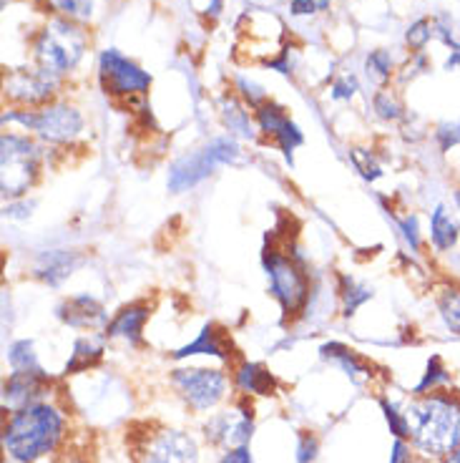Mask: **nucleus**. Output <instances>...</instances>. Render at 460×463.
<instances>
[{
    "label": "nucleus",
    "instance_id": "f257e3e1",
    "mask_svg": "<svg viewBox=\"0 0 460 463\" xmlns=\"http://www.w3.org/2000/svg\"><path fill=\"white\" fill-rule=\"evenodd\" d=\"M408 436L427 456H450L460 446V403L433 393L405 408Z\"/></svg>",
    "mask_w": 460,
    "mask_h": 463
},
{
    "label": "nucleus",
    "instance_id": "f03ea898",
    "mask_svg": "<svg viewBox=\"0 0 460 463\" xmlns=\"http://www.w3.org/2000/svg\"><path fill=\"white\" fill-rule=\"evenodd\" d=\"M63 418L51 405L33 403L13 413L11 423L5 426L3 443L18 461H33L48 453L61 439Z\"/></svg>",
    "mask_w": 460,
    "mask_h": 463
},
{
    "label": "nucleus",
    "instance_id": "7ed1b4c3",
    "mask_svg": "<svg viewBox=\"0 0 460 463\" xmlns=\"http://www.w3.org/2000/svg\"><path fill=\"white\" fill-rule=\"evenodd\" d=\"M239 159V144L234 139H214L207 144L204 149L194 151L189 156H182L179 162L174 164L169 172V189L174 194L192 189L199 182H204L209 174L214 172L221 164H234Z\"/></svg>",
    "mask_w": 460,
    "mask_h": 463
},
{
    "label": "nucleus",
    "instance_id": "20e7f679",
    "mask_svg": "<svg viewBox=\"0 0 460 463\" xmlns=\"http://www.w3.org/2000/svg\"><path fill=\"white\" fill-rule=\"evenodd\" d=\"M86 48V35L69 21H53L43 28L35 43V56L41 66L53 73L76 69Z\"/></svg>",
    "mask_w": 460,
    "mask_h": 463
},
{
    "label": "nucleus",
    "instance_id": "39448f33",
    "mask_svg": "<svg viewBox=\"0 0 460 463\" xmlns=\"http://www.w3.org/2000/svg\"><path fill=\"white\" fill-rule=\"evenodd\" d=\"M38 172V149L33 141L18 134L3 137V194L21 197L33 184Z\"/></svg>",
    "mask_w": 460,
    "mask_h": 463
},
{
    "label": "nucleus",
    "instance_id": "423d86ee",
    "mask_svg": "<svg viewBox=\"0 0 460 463\" xmlns=\"http://www.w3.org/2000/svg\"><path fill=\"white\" fill-rule=\"evenodd\" d=\"M3 121H18L31 131H38L48 141H70L79 137L83 128V118L76 109L70 106H51L43 111H15L5 114Z\"/></svg>",
    "mask_w": 460,
    "mask_h": 463
},
{
    "label": "nucleus",
    "instance_id": "0eeeda50",
    "mask_svg": "<svg viewBox=\"0 0 460 463\" xmlns=\"http://www.w3.org/2000/svg\"><path fill=\"white\" fill-rule=\"evenodd\" d=\"M172 381L179 388V393L184 395L186 403L196 411H207L211 405H217L227 388V378L219 371H207V368L176 371Z\"/></svg>",
    "mask_w": 460,
    "mask_h": 463
},
{
    "label": "nucleus",
    "instance_id": "6e6552de",
    "mask_svg": "<svg viewBox=\"0 0 460 463\" xmlns=\"http://www.w3.org/2000/svg\"><path fill=\"white\" fill-rule=\"evenodd\" d=\"M267 275H269V285L275 298L282 305L285 313H297L302 302L307 300V282L302 278L297 267L289 262L287 257L269 255L265 260Z\"/></svg>",
    "mask_w": 460,
    "mask_h": 463
},
{
    "label": "nucleus",
    "instance_id": "1a4fd4ad",
    "mask_svg": "<svg viewBox=\"0 0 460 463\" xmlns=\"http://www.w3.org/2000/svg\"><path fill=\"white\" fill-rule=\"evenodd\" d=\"M99 71H101L104 89L111 93H141L146 91L151 83V76L146 71L138 69L136 63H131L114 48L101 53Z\"/></svg>",
    "mask_w": 460,
    "mask_h": 463
},
{
    "label": "nucleus",
    "instance_id": "9d476101",
    "mask_svg": "<svg viewBox=\"0 0 460 463\" xmlns=\"http://www.w3.org/2000/svg\"><path fill=\"white\" fill-rule=\"evenodd\" d=\"M252 408L227 411L209 420L207 439L217 440L221 446H247V440L252 439Z\"/></svg>",
    "mask_w": 460,
    "mask_h": 463
},
{
    "label": "nucleus",
    "instance_id": "9b49d317",
    "mask_svg": "<svg viewBox=\"0 0 460 463\" xmlns=\"http://www.w3.org/2000/svg\"><path fill=\"white\" fill-rule=\"evenodd\" d=\"M144 463H196V443L179 430H164L149 443Z\"/></svg>",
    "mask_w": 460,
    "mask_h": 463
},
{
    "label": "nucleus",
    "instance_id": "f8f14e48",
    "mask_svg": "<svg viewBox=\"0 0 460 463\" xmlns=\"http://www.w3.org/2000/svg\"><path fill=\"white\" fill-rule=\"evenodd\" d=\"M56 86L58 73L41 66L38 71H21V73H15L5 89H8V93H11L13 99H18V101L38 104V101H46Z\"/></svg>",
    "mask_w": 460,
    "mask_h": 463
},
{
    "label": "nucleus",
    "instance_id": "ddd939ff",
    "mask_svg": "<svg viewBox=\"0 0 460 463\" xmlns=\"http://www.w3.org/2000/svg\"><path fill=\"white\" fill-rule=\"evenodd\" d=\"M257 121H259L262 131L275 137L277 144L285 151V156L292 159V151L302 144V131L289 121L285 109H279L277 104H262L257 111Z\"/></svg>",
    "mask_w": 460,
    "mask_h": 463
},
{
    "label": "nucleus",
    "instance_id": "4468645a",
    "mask_svg": "<svg viewBox=\"0 0 460 463\" xmlns=\"http://www.w3.org/2000/svg\"><path fill=\"white\" fill-rule=\"evenodd\" d=\"M58 317L63 323L73 325V327H96V325L106 323L101 302L91 295H79V298H70V300L63 302L58 307Z\"/></svg>",
    "mask_w": 460,
    "mask_h": 463
},
{
    "label": "nucleus",
    "instance_id": "2eb2a0df",
    "mask_svg": "<svg viewBox=\"0 0 460 463\" xmlns=\"http://www.w3.org/2000/svg\"><path fill=\"white\" fill-rule=\"evenodd\" d=\"M46 375L43 371H15L5 383V403L13 408H25L33 405V398L43 391Z\"/></svg>",
    "mask_w": 460,
    "mask_h": 463
},
{
    "label": "nucleus",
    "instance_id": "dca6fc26",
    "mask_svg": "<svg viewBox=\"0 0 460 463\" xmlns=\"http://www.w3.org/2000/svg\"><path fill=\"white\" fill-rule=\"evenodd\" d=\"M460 237V222L446 204H437L430 214V242L437 252H450Z\"/></svg>",
    "mask_w": 460,
    "mask_h": 463
},
{
    "label": "nucleus",
    "instance_id": "f3484780",
    "mask_svg": "<svg viewBox=\"0 0 460 463\" xmlns=\"http://www.w3.org/2000/svg\"><path fill=\"white\" fill-rule=\"evenodd\" d=\"M79 265V257L66 250H53L41 257V262L35 267V275L48 282V285H61L63 279L73 272V267Z\"/></svg>",
    "mask_w": 460,
    "mask_h": 463
},
{
    "label": "nucleus",
    "instance_id": "a211bd4d",
    "mask_svg": "<svg viewBox=\"0 0 460 463\" xmlns=\"http://www.w3.org/2000/svg\"><path fill=\"white\" fill-rule=\"evenodd\" d=\"M146 320H149V307L131 305V307H124L121 313L116 315L114 323L108 325L106 333H108V337H127L128 343H138Z\"/></svg>",
    "mask_w": 460,
    "mask_h": 463
},
{
    "label": "nucleus",
    "instance_id": "6ab92c4d",
    "mask_svg": "<svg viewBox=\"0 0 460 463\" xmlns=\"http://www.w3.org/2000/svg\"><path fill=\"white\" fill-rule=\"evenodd\" d=\"M189 355H214V358L227 360V353H224V345H221V340H219V333L214 327H209V325L199 333V337H196L194 343L179 347V350L174 353V358L176 360L189 358Z\"/></svg>",
    "mask_w": 460,
    "mask_h": 463
},
{
    "label": "nucleus",
    "instance_id": "aec40b11",
    "mask_svg": "<svg viewBox=\"0 0 460 463\" xmlns=\"http://www.w3.org/2000/svg\"><path fill=\"white\" fill-rule=\"evenodd\" d=\"M237 383L242 385L244 391L257 395H269L275 391V378L262 365H254V363H244L239 373H237Z\"/></svg>",
    "mask_w": 460,
    "mask_h": 463
},
{
    "label": "nucleus",
    "instance_id": "412c9836",
    "mask_svg": "<svg viewBox=\"0 0 460 463\" xmlns=\"http://www.w3.org/2000/svg\"><path fill=\"white\" fill-rule=\"evenodd\" d=\"M221 116H224V124L230 127V131L239 134L244 139H254V128L252 121H249V116H247V111H244L242 106L237 104L234 99H230V96L221 99Z\"/></svg>",
    "mask_w": 460,
    "mask_h": 463
},
{
    "label": "nucleus",
    "instance_id": "4be33fe9",
    "mask_svg": "<svg viewBox=\"0 0 460 463\" xmlns=\"http://www.w3.org/2000/svg\"><path fill=\"white\" fill-rule=\"evenodd\" d=\"M101 343H96L93 337H81L76 345H73V355H70L69 365H66V373H79L91 368L93 363H99L101 358Z\"/></svg>",
    "mask_w": 460,
    "mask_h": 463
},
{
    "label": "nucleus",
    "instance_id": "5701e85b",
    "mask_svg": "<svg viewBox=\"0 0 460 463\" xmlns=\"http://www.w3.org/2000/svg\"><path fill=\"white\" fill-rule=\"evenodd\" d=\"M323 355L324 358L337 360V363L345 368L347 375H352V378H357V375H368V368L357 360L355 353H352V350H347L345 345H340V343H330V345H324Z\"/></svg>",
    "mask_w": 460,
    "mask_h": 463
},
{
    "label": "nucleus",
    "instance_id": "b1692460",
    "mask_svg": "<svg viewBox=\"0 0 460 463\" xmlns=\"http://www.w3.org/2000/svg\"><path fill=\"white\" fill-rule=\"evenodd\" d=\"M437 307H440V317L448 325L450 333L460 335V289H446L440 295Z\"/></svg>",
    "mask_w": 460,
    "mask_h": 463
},
{
    "label": "nucleus",
    "instance_id": "393cba45",
    "mask_svg": "<svg viewBox=\"0 0 460 463\" xmlns=\"http://www.w3.org/2000/svg\"><path fill=\"white\" fill-rule=\"evenodd\" d=\"M8 360H11L13 371H41L31 340H18V343H13L11 350H8Z\"/></svg>",
    "mask_w": 460,
    "mask_h": 463
},
{
    "label": "nucleus",
    "instance_id": "a878e982",
    "mask_svg": "<svg viewBox=\"0 0 460 463\" xmlns=\"http://www.w3.org/2000/svg\"><path fill=\"white\" fill-rule=\"evenodd\" d=\"M450 381L448 371L443 368V363H440V358H430V363H427V373L423 381L418 383V388H415V393H426V391H437V385H446V383Z\"/></svg>",
    "mask_w": 460,
    "mask_h": 463
},
{
    "label": "nucleus",
    "instance_id": "bb28decb",
    "mask_svg": "<svg viewBox=\"0 0 460 463\" xmlns=\"http://www.w3.org/2000/svg\"><path fill=\"white\" fill-rule=\"evenodd\" d=\"M51 5L73 21H89L93 15V0H51Z\"/></svg>",
    "mask_w": 460,
    "mask_h": 463
},
{
    "label": "nucleus",
    "instance_id": "cd10ccee",
    "mask_svg": "<svg viewBox=\"0 0 460 463\" xmlns=\"http://www.w3.org/2000/svg\"><path fill=\"white\" fill-rule=\"evenodd\" d=\"M436 141L440 151H450L460 146V118L440 121L436 127Z\"/></svg>",
    "mask_w": 460,
    "mask_h": 463
},
{
    "label": "nucleus",
    "instance_id": "c85d7f7f",
    "mask_svg": "<svg viewBox=\"0 0 460 463\" xmlns=\"http://www.w3.org/2000/svg\"><path fill=\"white\" fill-rule=\"evenodd\" d=\"M343 295H345V315H352L362 302H368L372 298V289L360 285L355 279H345V292Z\"/></svg>",
    "mask_w": 460,
    "mask_h": 463
},
{
    "label": "nucleus",
    "instance_id": "c756f323",
    "mask_svg": "<svg viewBox=\"0 0 460 463\" xmlns=\"http://www.w3.org/2000/svg\"><path fill=\"white\" fill-rule=\"evenodd\" d=\"M436 33V28H433V24L430 21H426V18H420V21H415L410 28H408V46L415 48V51H420V48H426V43L430 41V35Z\"/></svg>",
    "mask_w": 460,
    "mask_h": 463
},
{
    "label": "nucleus",
    "instance_id": "7c9ffc66",
    "mask_svg": "<svg viewBox=\"0 0 460 463\" xmlns=\"http://www.w3.org/2000/svg\"><path fill=\"white\" fill-rule=\"evenodd\" d=\"M375 111H378L380 118H388V121H398L403 116V106L398 104V99L390 96V93H378L375 96Z\"/></svg>",
    "mask_w": 460,
    "mask_h": 463
},
{
    "label": "nucleus",
    "instance_id": "2f4dec72",
    "mask_svg": "<svg viewBox=\"0 0 460 463\" xmlns=\"http://www.w3.org/2000/svg\"><path fill=\"white\" fill-rule=\"evenodd\" d=\"M392 71V58L388 51H372L368 56V73L375 79H388Z\"/></svg>",
    "mask_w": 460,
    "mask_h": 463
},
{
    "label": "nucleus",
    "instance_id": "473e14b6",
    "mask_svg": "<svg viewBox=\"0 0 460 463\" xmlns=\"http://www.w3.org/2000/svg\"><path fill=\"white\" fill-rule=\"evenodd\" d=\"M352 162H355V166L362 172V176L365 179H370V182H375V179H380L382 176V169H380V164L370 156V154H365L362 149H355L352 151Z\"/></svg>",
    "mask_w": 460,
    "mask_h": 463
},
{
    "label": "nucleus",
    "instance_id": "72a5a7b5",
    "mask_svg": "<svg viewBox=\"0 0 460 463\" xmlns=\"http://www.w3.org/2000/svg\"><path fill=\"white\" fill-rule=\"evenodd\" d=\"M382 411H385V418L390 423V430L398 436V439H405L408 436V423H405V413H400L398 408L388 401H382Z\"/></svg>",
    "mask_w": 460,
    "mask_h": 463
},
{
    "label": "nucleus",
    "instance_id": "f704fd0d",
    "mask_svg": "<svg viewBox=\"0 0 460 463\" xmlns=\"http://www.w3.org/2000/svg\"><path fill=\"white\" fill-rule=\"evenodd\" d=\"M400 224V232H403V237L408 240V244L418 250L420 247V227H418V217L415 214H408L403 220L398 222Z\"/></svg>",
    "mask_w": 460,
    "mask_h": 463
},
{
    "label": "nucleus",
    "instance_id": "c9c22d12",
    "mask_svg": "<svg viewBox=\"0 0 460 463\" xmlns=\"http://www.w3.org/2000/svg\"><path fill=\"white\" fill-rule=\"evenodd\" d=\"M317 456V439L314 436H299L297 446V463H312Z\"/></svg>",
    "mask_w": 460,
    "mask_h": 463
},
{
    "label": "nucleus",
    "instance_id": "e433bc0d",
    "mask_svg": "<svg viewBox=\"0 0 460 463\" xmlns=\"http://www.w3.org/2000/svg\"><path fill=\"white\" fill-rule=\"evenodd\" d=\"M237 86L242 89L244 99H249V104H252V106H259L262 101H265V91H262V89H259L257 83L247 81V79H239V81H237Z\"/></svg>",
    "mask_w": 460,
    "mask_h": 463
},
{
    "label": "nucleus",
    "instance_id": "4c0bfd02",
    "mask_svg": "<svg viewBox=\"0 0 460 463\" xmlns=\"http://www.w3.org/2000/svg\"><path fill=\"white\" fill-rule=\"evenodd\" d=\"M327 8V0L317 3V0H292V13L295 15H312L314 11H323Z\"/></svg>",
    "mask_w": 460,
    "mask_h": 463
},
{
    "label": "nucleus",
    "instance_id": "58836bf2",
    "mask_svg": "<svg viewBox=\"0 0 460 463\" xmlns=\"http://www.w3.org/2000/svg\"><path fill=\"white\" fill-rule=\"evenodd\" d=\"M357 91V81L352 76H345L333 86V99H350Z\"/></svg>",
    "mask_w": 460,
    "mask_h": 463
},
{
    "label": "nucleus",
    "instance_id": "ea45409f",
    "mask_svg": "<svg viewBox=\"0 0 460 463\" xmlns=\"http://www.w3.org/2000/svg\"><path fill=\"white\" fill-rule=\"evenodd\" d=\"M221 463H252V453H249L247 446H237L234 451H230L221 458Z\"/></svg>",
    "mask_w": 460,
    "mask_h": 463
},
{
    "label": "nucleus",
    "instance_id": "a19ab883",
    "mask_svg": "<svg viewBox=\"0 0 460 463\" xmlns=\"http://www.w3.org/2000/svg\"><path fill=\"white\" fill-rule=\"evenodd\" d=\"M390 463H410V449L405 446L403 439L395 440V446H392Z\"/></svg>",
    "mask_w": 460,
    "mask_h": 463
},
{
    "label": "nucleus",
    "instance_id": "79ce46f5",
    "mask_svg": "<svg viewBox=\"0 0 460 463\" xmlns=\"http://www.w3.org/2000/svg\"><path fill=\"white\" fill-rule=\"evenodd\" d=\"M31 209H33V202H21V204H18V202H13V204L5 207V214H8V217H28V214H31Z\"/></svg>",
    "mask_w": 460,
    "mask_h": 463
},
{
    "label": "nucleus",
    "instance_id": "37998d69",
    "mask_svg": "<svg viewBox=\"0 0 460 463\" xmlns=\"http://www.w3.org/2000/svg\"><path fill=\"white\" fill-rule=\"evenodd\" d=\"M458 66H460V51H453L448 61H446V69L453 71V69H458Z\"/></svg>",
    "mask_w": 460,
    "mask_h": 463
},
{
    "label": "nucleus",
    "instance_id": "c03bdc74",
    "mask_svg": "<svg viewBox=\"0 0 460 463\" xmlns=\"http://www.w3.org/2000/svg\"><path fill=\"white\" fill-rule=\"evenodd\" d=\"M443 463H460V446H458V449H455V451L450 453L448 458H446V461H443Z\"/></svg>",
    "mask_w": 460,
    "mask_h": 463
},
{
    "label": "nucleus",
    "instance_id": "a18cd8bd",
    "mask_svg": "<svg viewBox=\"0 0 460 463\" xmlns=\"http://www.w3.org/2000/svg\"><path fill=\"white\" fill-rule=\"evenodd\" d=\"M453 199H455V207L460 209V189H458V192H455V194H453Z\"/></svg>",
    "mask_w": 460,
    "mask_h": 463
}]
</instances>
